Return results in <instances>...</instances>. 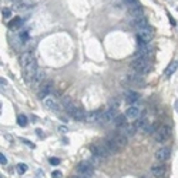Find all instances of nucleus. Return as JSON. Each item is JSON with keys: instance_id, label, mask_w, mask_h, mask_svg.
<instances>
[{"instance_id": "nucleus-8", "label": "nucleus", "mask_w": 178, "mask_h": 178, "mask_svg": "<svg viewBox=\"0 0 178 178\" xmlns=\"http://www.w3.org/2000/svg\"><path fill=\"white\" fill-rule=\"evenodd\" d=\"M170 155H171V150H170V147H161L160 150H157V153H155V158L158 161L168 160Z\"/></svg>"}, {"instance_id": "nucleus-11", "label": "nucleus", "mask_w": 178, "mask_h": 178, "mask_svg": "<svg viewBox=\"0 0 178 178\" xmlns=\"http://www.w3.org/2000/svg\"><path fill=\"white\" fill-rule=\"evenodd\" d=\"M43 104H44V107H47L49 110H53V111H58V110H60V105H58V103L56 101L54 98H51V97L43 98Z\"/></svg>"}, {"instance_id": "nucleus-27", "label": "nucleus", "mask_w": 178, "mask_h": 178, "mask_svg": "<svg viewBox=\"0 0 178 178\" xmlns=\"http://www.w3.org/2000/svg\"><path fill=\"white\" fill-rule=\"evenodd\" d=\"M16 170H17L19 174H24V172L27 171V165H26V164H23V163H20V164H17Z\"/></svg>"}, {"instance_id": "nucleus-28", "label": "nucleus", "mask_w": 178, "mask_h": 178, "mask_svg": "<svg viewBox=\"0 0 178 178\" xmlns=\"http://www.w3.org/2000/svg\"><path fill=\"white\" fill-rule=\"evenodd\" d=\"M2 16H3L4 19H10V16H12V10L7 9V7H3V10H2Z\"/></svg>"}, {"instance_id": "nucleus-13", "label": "nucleus", "mask_w": 178, "mask_h": 178, "mask_svg": "<svg viewBox=\"0 0 178 178\" xmlns=\"http://www.w3.org/2000/svg\"><path fill=\"white\" fill-rule=\"evenodd\" d=\"M124 114H126V117L130 118V120H135V118H138V116H140V108L135 107V105H130Z\"/></svg>"}, {"instance_id": "nucleus-17", "label": "nucleus", "mask_w": 178, "mask_h": 178, "mask_svg": "<svg viewBox=\"0 0 178 178\" xmlns=\"http://www.w3.org/2000/svg\"><path fill=\"white\" fill-rule=\"evenodd\" d=\"M128 13L132 16V19H137V17H143L144 16V12H143L141 6H132V7H128Z\"/></svg>"}, {"instance_id": "nucleus-9", "label": "nucleus", "mask_w": 178, "mask_h": 178, "mask_svg": "<svg viewBox=\"0 0 178 178\" xmlns=\"http://www.w3.org/2000/svg\"><path fill=\"white\" fill-rule=\"evenodd\" d=\"M71 117H73L76 121H86V116H87V111H84L83 108L80 107H76L71 113H68Z\"/></svg>"}, {"instance_id": "nucleus-3", "label": "nucleus", "mask_w": 178, "mask_h": 178, "mask_svg": "<svg viewBox=\"0 0 178 178\" xmlns=\"http://www.w3.org/2000/svg\"><path fill=\"white\" fill-rule=\"evenodd\" d=\"M171 137V127L168 126H161L158 127V130L155 131V134H154V138H155L157 143H165L168 138Z\"/></svg>"}, {"instance_id": "nucleus-36", "label": "nucleus", "mask_w": 178, "mask_h": 178, "mask_svg": "<svg viewBox=\"0 0 178 178\" xmlns=\"http://www.w3.org/2000/svg\"><path fill=\"white\" fill-rule=\"evenodd\" d=\"M175 110H177V113H178V100L175 101Z\"/></svg>"}, {"instance_id": "nucleus-32", "label": "nucleus", "mask_w": 178, "mask_h": 178, "mask_svg": "<svg viewBox=\"0 0 178 178\" xmlns=\"http://www.w3.org/2000/svg\"><path fill=\"white\" fill-rule=\"evenodd\" d=\"M50 163H51L53 165H58V164H60V160H58V158H50Z\"/></svg>"}, {"instance_id": "nucleus-2", "label": "nucleus", "mask_w": 178, "mask_h": 178, "mask_svg": "<svg viewBox=\"0 0 178 178\" xmlns=\"http://www.w3.org/2000/svg\"><path fill=\"white\" fill-rule=\"evenodd\" d=\"M151 39H153V29H151L150 26L141 29V30H138V33H137L138 46H145V44H148V41H150Z\"/></svg>"}, {"instance_id": "nucleus-18", "label": "nucleus", "mask_w": 178, "mask_h": 178, "mask_svg": "<svg viewBox=\"0 0 178 178\" xmlns=\"http://www.w3.org/2000/svg\"><path fill=\"white\" fill-rule=\"evenodd\" d=\"M43 80H44V71L43 70H37V73L34 74V77H33L31 84H33V86H40V84L43 83Z\"/></svg>"}, {"instance_id": "nucleus-37", "label": "nucleus", "mask_w": 178, "mask_h": 178, "mask_svg": "<svg viewBox=\"0 0 178 178\" xmlns=\"http://www.w3.org/2000/svg\"><path fill=\"white\" fill-rule=\"evenodd\" d=\"M70 178H80V177H76V175H73V177H70Z\"/></svg>"}, {"instance_id": "nucleus-34", "label": "nucleus", "mask_w": 178, "mask_h": 178, "mask_svg": "<svg viewBox=\"0 0 178 178\" xmlns=\"http://www.w3.org/2000/svg\"><path fill=\"white\" fill-rule=\"evenodd\" d=\"M22 39H23V40H27V39H29V34L23 31V33H22Z\"/></svg>"}, {"instance_id": "nucleus-23", "label": "nucleus", "mask_w": 178, "mask_h": 178, "mask_svg": "<svg viewBox=\"0 0 178 178\" xmlns=\"http://www.w3.org/2000/svg\"><path fill=\"white\" fill-rule=\"evenodd\" d=\"M22 24H23V20H22V19H20V17H14L12 22L9 23V29H10V30H17V29L20 27Z\"/></svg>"}, {"instance_id": "nucleus-16", "label": "nucleus", "mask_w": 178, "mask_h": 178, "mask_svg": "<svg viewBox=\"0 0 178 178\" xmlns=\"http://www.w3.org/2000/svg\"><path fill=\"white\" fill-rule=\"evenodd\" d=\"M34 60H36V58H34V56L31 54V53H23V54L20 56V64H22V67L30 64V63L34 62Z\"/></svg>"}, {"instance_id": "nucleus-1", "label": "nucleus", "mask_w": 178, "mask_h": 178, "mask_svg": "<svg viewBox=\"0 0 178 178\" xmlns=\"http://www.w3.org/2000/svg\"><path fill=\"white\" fill-rule=\"evenodd\" d=\"M131 68L137 74H147L151 71V63L147 57H137L134 62L131 63Z\"/></svg>"}, {"instance_id": "nucleus-19", "label": "nucleus", "mask_w": 178, "mask_h": 178, "mask_svg": "<svg viewBox=\"0 0 178 178\" xmlns=\"http://www.w3.org/2000/svg\"><path fill=\"white\" fill-rule=\"evenodd\" d=\"M151 174L155 178H161L165 174V168L163 165H154V167H151Z\"/></svg>"}, {"instance_id": "nucleus-5", "label": "nucleus", "mask_w": 178, "mask_h": 178, "mask_svg": "<svg viewBox=\"0 0 178 178\" xmlns=\"http://www.w3.org/2000/svg\"><path fill=\"white\" fill-rule=\"evenodd\" d=\"M77 172L81 175V178H90L94 174V167L89 161H83L77 165Z\"/></svg>"}, {"instance_id": "nucleus-10", "label": "nucleus", "mask_w": 178, "mask_h": 178, "mask_svg": "<svg viewBox=\"0 0 178 178\" xmlns=\"http://www.w3.org/2000/svg\"><path fill=\"white\" fill-rule=\"evenodd\" d=\"M124 98H126V101L128 104H134L140 100V94L137 91H132V90H128V91L124 93Z\"/></svg>"}, {"instance_id": "nucleus-14", "label": "nucleus", "mask_w": 178, "mask_h": 178, "mask_svg": "<svg viewBox=\"0 0 178 178\" xmlns=\"http://www.w3.org/2000/svg\"><path fill=\"white\" fill-rule=\"evenodd\" d=\"M131 24L134 26L137 30H141V29H144V27H147L148 26V22H147V19L143 16V17H137V19H132V22H131Z\"/></svg>"}, {"instance_id": "nucleus-33", "label": "nucleus", "mask_w": 178, "mask_h": 178, "mask_svg": "<svg viewBox=\"0 0 178 178\" xmlns=\"http://www.w3.org/2000/svg\"><path fill=\"white\" fill-rule=\"evenodd\" d=\"M23 143H24V144H27L30 148H34V144H33L31 141H26V140H23Z\"/></svg>"}, {"instance_id": "nucleus-15", "label": "nucleus", "mask_w": 178, "mask_h": 178, "mask_svg": "<svg viewBox=\"0 0 178 178\" xmlns=\"http://www.w3.org/2000/svg\"><path fill=\"white\" fill-rule=\"evenodd\" d=\"M51 90H53V83H51V81H46V83H43V84H41L40 97H41V98L49 97V94L51 93Z\"/></svg>"}, {"instance_id": "nucleus-35", "label": "nucleus", "mask_w": 178, "mask_h": 178, "mask_svg": "<svg viewBox=\"0 0 178 178\" xmlns=\"http://www.w3.org/2000/svg\"><path fill=\"white\" fill-rule=\"evenodd\" d=\"M0 83H2V87H3V86H6V80H3V78L0 80Z\"/></svg>"}, {"instance_id": "nucleus-24", "label": "nucleus", "mask_w": 178, "mask_h": 178, "mask_svg": "<svg viewBox=\"0 0 178 178\" xmlns=\"http://www.w3.org/2000/svg\"><path fill=\"white\" fill-rule=\"evenodd\" d=\"M137 56L138 57H147L150 56V47H148V44H145V46H140V49H138L137 51Z\"/></svg>"}, {"instance_id": "nucleus-7", "label": "nucleus", "mask_w": 178, "mask_h": 178, "mask_svg": "<svg viewBox=\"0 0 178 178\" xmlns=\"http://www.w3.org/2000/svg\"><path fill=\"white\" fill-rule=\"evenodd\" d=\"M127 81H128L130 84H135V86H144L145 84V80L144 77L141 76V74H128L127 76Z\"/></svg>"}, {"instance_id": "nucleus-30", "label": "nucleus", "mask_w": 178, "mask_h": 178, "mask_svg": "<svg viewBox=\"0 0 178 178\" xmlns=\"http://www.w3.org/2000/svg\"><path fill=\"white\" fill-rule=\"evenodd\" d=\"M51 177H53V178H63V174H62V171H58V170H56V171H53Z\"/></svg>"}, {"instance_id": "nucleus-4", "label": "nucleus", "mask_w": 178, "mask_h": 178, "mask_svg": "<svg viewBox=\"0 0 178 178\" xmlns=\"http://www.w3.org/2000/svg\"><path fill=\"white\" fill-rule=\"evenodd\" d=\"M90 151H91L93 155L98 157V158H107L108 155H110V150H108V147L104 144H93L91 147H90Z\"/></svg>"}, {"instance_id": "nucleus-20", "label": "nucleus", "mask_w": 178, "mask_h": 178, "mask_svg": "<svg viewBox=\"0 0 178 178\" xmlns=\"http://www.w3.org/2000/svg\"><path fill=\"white\" fill-rule=\"evenodd\" d=\"M134 126L137 127V130H143V131H144V130L148 127V121H147L145 117H141V118H137V121H135Z\"/></svg>"}, {"instance_id": "nucleus-26", "label": "nucleus", "mask_w": 178, "mask_h": 178, "mask_svg": "<svg viewBox=\"0 0 178 178\" xmlns=\"http://www.w3.org/2000/svg\"><path fill=\"white\" fill-rule=\"evenodd\" d=\"M157 130H158V126H157V124H148V127L144 130V132L145 134H153L154 135Z\"/></svg>"}, {"instance_id": "nucleus-6", "label": "nucleus", "mask_w": 178, "mask_h": 178, "mask_svg": "<svg viewBox=\"0 0 178 178\" xmlns=\"http://www.w3.org/2000/svg\"><path fill=\"white\" fill-rule=\"evenodd\" d=\"M107 140H110V141H113L114 144L117 145V147L120 148H124L126 147V144H127V137L124 134H121L120 131H114V132H111L110 135L107 137Z\"/></svg>"}, {"instance_id": "nucleus-29", "label": "nucleus", "mask_w": 178, "mask_h": 178, "mask_svg": "<svg viewBox=\"0 0 178 178\" xmlns=\"http://www.w3.org/2000/svg\"><path fill=\"white\" fill-rule=\"evenodd\" d=\"M124 3L128 7H132V6H138V0H124Z\"/></svg>"}, {"instance_id": "nucleus-25", "label": "nucleus", "mask_w": 178, "mask_h": 178, "mask_svg": "<svg viewBox=\"0 0 178 178\" xmlns=\"http://www.w3.org/2000/svg\"><path fill=\"white\" fill-rule=\"evenodd\" d=\"M17 124L20 127H26L29 124V118L24 116V114H20V116L17 117Z\"/></svg>"}, {"instance_id": "nucleus-21", "label": "nucleus", "mask_w": 178, "mask_h": 178, "mask_svg": "<svg viewBox=\"0 0 178 178\" xmlns=\"http://www.w3.org/2000/svg\"><path fill=\"white\" fill-rule=\"evenodd\" d=\"M177 68H178V62H171L168 64V67L165 68V76L167 77H170V76H172V74L175 73V71H177Z\"/></svg>"}, {"instance_id": "nucleus-22", "label": "nucleus", "mask_w": 178, "mask_h": 178, "mask_svg": "<svg viewBox=\"0 0 178 178\" xmlns=\"http://www.w3.org/2000/svg\"><path fill=\"white\" fill-rule=\"evenodd\" d=\"M114 123H116V126L118 127V128H121V127H123L124 124L128 123V121H127L126 114H118V116L116 117V120H114Z\"/></svg>"}, {"instance_id": "nucleus-31", "label": "nucleus", "mask_w": 178, "mask_h": 178, "mask_svg": "<svg viewBox=\"0 0 178 178\" xmlns=\"http://www.w3.org/2000/svg\"><path fill=\"white\" fill-rule=\"evenodd\" d=\"M6 163H7V158H6V155L2 153V154H0V164H2V165H4Z\"/></svg>"}, {"instance_id": "nucleus-38", "label": "nucleus", "mask_w": 178, "mask_h": 178, "mask_svg": "<svg viewBox=\"0 0 178 178\" xmlns=\"http://www.w3.org/2000/svg\"><path fill=\"white\" fill-rule=\"evenodd\" d=\"M13 2H20V0H13Z\"/></svg>"}, {"instance_id": "nucleus-12", "label": "nucleus", "mask_w": 178, "mask_h": 178, "mask_svg": "<svg viewBox=\"0 0 178 178\" xmlns=\"http://www.w3.org/2000/svg\"><path fill=\"white\" fill-rule=\"evenodd\" d=\"M135 131H137V127L132 126V124H124L123 127L120 128V132L121 134H124L126 137H132V135L135 134Z\"/></svg>"}]
</instances>
